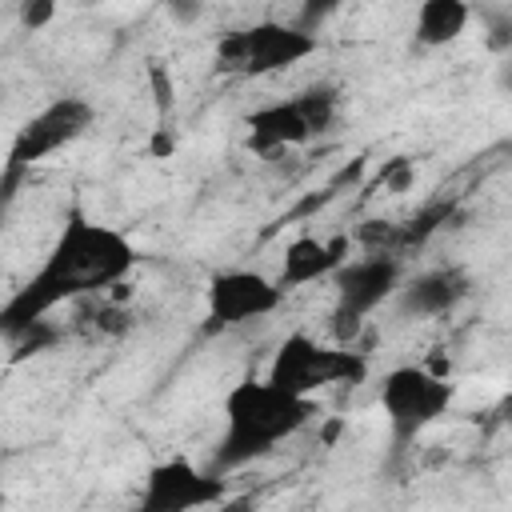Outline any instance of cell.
Segmentation results:
<instances>
[{
  "instance_id": "cell-1",
  "label": "cell",
  "mask_w": 512,
  "mask_h": 512,
  "mask_svg": "<svg viewBox=\"0 0 512 512\" xmlns=\"http://www.w3.org/2000/svg\"><path fill=\"white\" fill-rule=\"evenodd\" d=\"M140 264V248L116 224L92 220L84 208H68L56 240L48 244L36 272L4 300L0 328L8 340L44 324L60 304L104 296L128 288V276Z\"/></svg>"
},
{
  "instance_id": "cell-2",
  "label": "cell",
  "mask_w": 512,
  "mask_h": 512,
  "mask_svg": "<svg viewBox=\"0 0 512 512\" xmlns=\"http://www.w3.org/2000/svg\"><path fill=\"white\" fill-rule=\"evenodd\" d=\"M316 412V400L284 392L268 376L236 380L220 400V440L212 448V468L236 472L272 456L284 440L300 436Z\"/></svg>"
},
{
  "instance_id": "cell-3",
  "label": "cell",
  "mask_w": 512,
  "mask_h": 512,
  "mask_svg": "<svg viewBox=\"0 0 512 512\" xmlns=\"http://www.w3.org/2000/svg\"><path fill=\"white\" fill-rule=\"evenodd\" d=\"M452 396H456V388L448 384V376L432 372L428 364H396L376 384V404H380L392 444L400 452L412 448L436 420L448 416Z\"/></svg>"
},
{
  "instance_id": "cell-4",
  "label": "cell",
  "mask_w": 512,
  "mask_h": 512,
  "mask_svg": "<svg viewBox=\"0 0 512 512\" xmlns=\"http://www.w3.org/2000/svg\"><path fill=\"white\" fill-rule=\"evenodd\" d=\"M96 120V108L84 96H56L44 108H36L12 136L8 144V160H4V204H12L20 180L44 164L48 156L64 152L68 144H76Z\"/></svg>"
},
{
  "instance_id": "cell-5",
  "label": "cell",
  "mask_w": 512,
  "mask_h": 512,
  "mask_svg": "<svg viewBox=\"0 0 512 512\" xmlns=\"http://www.w3.org/2000/svg\"><path fill=\"white\" fill-rule=\"evenodd\" d=\"M336 108H340V96H336L332 84H308L296 96L268 100V104H260V108H252L244 116L248 148L256 156L300 148V144L324 136L336 124Z\"/></svg>"
},
{
  "instance_id": "cell-6",
  "label": "cell",
  "mask_w": 512,
  "mask_h": 512,
  "mask_svg": "<svg viewBox=\"0 0 512 512\" xmlns=\"http://www.w3.org/2000/svg\"><path fill=\"white\" fill-rule=\"evenodd\" d=\"M268 380L280 384L284 392L308 396L332 384H364L368 380V356L348 348V344H320L308 332H292L276 344L272 364H268Z\"/></svg>"
},
{
  "instance_id": "cell-7",
  "label": "cell",
  "mask_w": 512,
  "mask_h": 512,
  "mask_svg": "<svg viewBox=\"0 0 512 512\" xmlns=\"http://www.w3.org/2000/svg\"><path fill=\"white\" fill-rule=\"evenodd\" d=\"M320 48L316 32L304 24H280V20H256L248 28L224 32L216 44V68L232 76H272L280 68H292L308 60Z\"/></svg>"
},
{
  "instance_id": "cell-8",
  "label": "cell",
  "mask_w": 512,
  "mask_h": 512,
  "mask_svg": "<svg viewBox=\"0 0 512 512\" xmlns=\"http://www.w3.org/2000/svg\"><path fill=\"white\" fill-rule=\"evenodd\" d=\"M284 296L288 292L268 272L220 268V272H212V280L204 288V332L216 336V332H232L252 320H264L284 304Z\"/></svg>"
},
{
  "instance_id": "cell-9",
  "label": "cell",
  "mask_w": 512,
  "mask_h": 512,
  "mask_svg": "<svg viewBox=\"0 0 512 512\" xmlns=\"http://www.w3.org/2000/svg\"><path fill=\"white\" fill-rule=\"evenodd\" d=\"M228 496V484L216 468H196L184 456L160 460L144 472L136 512H204Z\"/></svg>"
},
{
  "instance_id": "cell-10",
  "label": "cell",
  "mask_w": 512,
  "mask_h": 512,
  "mask_svg": "<svg viewBox=\"0 0 512 512\" xmlns=\"http://www.w3.org/2000/svg\"><path fill=\"white\" fill-rule=\"evenodd\" d=\"M404 284V268H400V256H388V252H368L360 260H348L336 276H332V288H336V324L348 332H356L360 320H368L376 308H384L388 300H396Z\"/></svg>"
},
{
  "instance_id": "cell-11",
  "label": "cell",
  "mask_w": 512,
  "mask_h": 512,
  "mask_svg": "<svg viewBox=\"0 0 512 512\" xmlns=\"http://www.w3.org/2000/svg\"><path fill=\"white\" fill-rule=\"evenodd\" d=\"M468 296H472L468 272L460 264H436L400 284L396 308L412 320H440V316H452Z\"/></svg>"
},
{
  "instance_id": "cell-12",
  "label": "cell",
  "mask_w": 512,
  "mask_h": 512,
  "mask_svg": "<svg viewBox=\"0 0 512 512\" xmlns=\"http://www.w3.org/2000/svg\"><path fill=\"white\" fill-rule=\"evenodd\" d=\"M348 260V236H296L280 256L276 284L284 292H296L316 280H332Z\"/></svg>"
},
{
  "instance_id": "cell-13",
  "label": "cell",
  "mask_w": 512,
  "mask_h": 512,
  "mask_svg": "<svg viewBox=\"0 0 512 512\" xmlns=\"http://www.w3.org/2000/svg\"><path fill=\"white\" fill-rule=\"evenodd\" d=\"M472 24V8L464 0H424L412 16V36L424 48H444L460 40Z\"/></svg>"
},
{
  "instance_id": "cell-14",
  "label": "cell",
  "mask_w": 512,
  "mask_h": 512,
  "mask_svg": "<svg viewBox=\"0 0 512 512\" xmlns=\"http://www.w3.org/2000/svg\"><path fill=\"white\" fill-rule=\"evenodd\" d=\"M412 180H416V164H412L408 156H396V160H388V164L380 168V188H384L388 196L408 192V188H412Z\"/></svg>"
},
{
  "instance_id": "cell-15",
  "label": "cell",
  "mask_w": 512,
  "mask_h": 512,
  "mask_svg": "<svg viewBox=\"0 0 512 512\" xmlns=\"http://www.w3.org/2000/svg\"><path fill=\"white\" fill-rule=\"evenodd\" d=\"M148 80H152V100H156V108L168 112V108H172V76H168V68H164V64H152V68H148Z\"/></svg>"
},
{
  "instance_id": "cell-16",
  "label": "cell",
  "mask_w": 512,
  "mask_h": 512,
  "mask_svg": "<svg viewBox=\"0 0 512 512\" xmlns=\"http://www.w3.org/2000/svg\"><path fill=\"white\" fill-rule=\"evenodd\" d=\"M52 16H56L52 4H24V8H20V20H24L28 28H40V24H48Z\"/></svg>"
},
{
  "instance_id": "cell-17",
  "label": "cell",
  "mask_w": 512,
  "mask_h": 512,
  "mask_svg": "<svg viewBox=\"0 0 512 512\" xmlns=\"http://www.w3.org/2000/svg\"><path fill=\"white\" fill-rule=\"evenodd\" d=\"M212 512H256V496H252V492H240V496L228 492Z\"/></svg>"
},
{
  "instance_id": "cell-18",
  "label": "cell",
  "mask_w": 512,
  "mask_h": 512,
  "mask_svg": "<svg viewBox=\"0 0 512 512\" xmlns=\"http://www.w3.org/2000/svg\"><path fill=\"white\" fill-rule=\"evenodd\" d=\"M496 88L512 96V52H508V56H500V64H496Z\"/></svg>"
},
{
  "instance_id": "cell-19",
  "label": "cell",
  "mask_w": 512,
  "mask_h": 512,
  "mask_svg": "<svg viewBox=\"0 0 512 512\" xmlns=\"http://www.w3.org/2000/svg\"><path fill=\"white\" fill-rule=\"evenodd\" d=\"M496 424H504V428H512V392L500 400V408H496Z\"/></svg>"
},
{
  "instance_id": "cell-20",
  "label": "cell",
  "mask_w": 512,
  "mask_h": 512,
  "mask_svg": "<svg viewBox=\"0 0 512 512\" xmlns=\"http://www.w3.org/2000/svg\"><path fill=\"white\" fill-rule=\"evenodd\" d=\"M152 152H160V156H168V152H172V140H168V132H164V136H160V132L152 136Z\"/></svg>"
}]
</instances>
